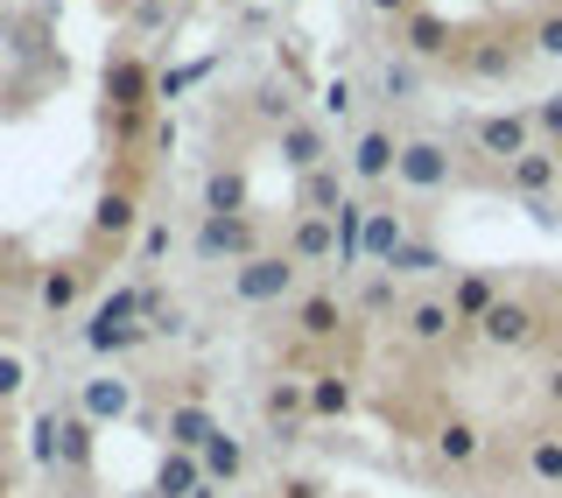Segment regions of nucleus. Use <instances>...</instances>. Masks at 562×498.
Here are the masks:
<instances>
[{"mask_svg": "<svg viewBox=\"0 0 562 498\" xmlns=\"http://www.w3.org/2000/svg\"><path fill=\"white\" fill-rule=\"evenodd\" d=\"M281 253L295 267H330L338 260V218H310V211H295L289 233H281Z\"/></svg>", "mask_w": 562, "mask_h": 498, "instance_id": "dca6fc26", "label": "nucleus"}, {"mask_svg": "<svg viewBox=\"0 0 562 498\" xmlns=\"http://www.w3.org/2000/svg\"><path fill=\"white\" fill-rule=\"evenodd\" d=\"M479 337H485L492 351H520V344H535V337H541V309H535V302L499 295V302H492V316L479 324Z\"/></svg>", "mask_w": 562, "mask_h": 498, "instance_id": "2eb2a0df", "label": "nucleus"}, {"mask_svg": "<svg viewBox=\"0 0 562 498\" xmlns=\"http://www.w3.org/2000/svg\"><path fill=\"white\" fill-rule=\"evenodd\" d=\"M450 309H457V324H464V330H479L485 324V316H492V302H499V281H492L485 274V267H471V274H457L450 281Z\"/></svg>", "mask_w": 562, "mask_h": 498, "instance_id": "4be33fe9", "label": "nucleus"}, {"mask_svg": "<svg viewBox=\"0 0 562 498\" xmlns=\"http://www.w3.org/2000/svg\"><path fill=\"white\" fill-rule=\"evenodd\" d=\"M155 99H162V78H155L134 49H113V57H105V120L134 140L140 127H148V105Z\"/></svg>", "mask_w": 562, "mask_h": 498, "instance_id": "7ed1b4c3", "label": "nucleus"}, {"mask_svg": "<svg viewBox=\"0 0 562 498\" xmlns=\"http://www.w3.org/2000/svg\"><path fill=\"white\" fill-rule=\"evenodd\" d=\"M555 162H562V148H555Z\"/></svg>", "mask_w": 562, "mask_h": 498, "instance_id": "de8ad7c7", "label": "nucleus"}, {"mask_svg": "<svg viewBox=\"0 0 562 498\" xmlns=\"http://www.w3.org/2000/svg\"><path fill=\"white\" fill-rule=\"evenodd\" d=\"M401 49H408L415 64H457V29L443 22V14H429V8H415L408 22H401Z\"/></svg>", "mask_w": 562, "mask_h": 498, "instance_id": "f3484780", "label": "nucleus"}, {"mask_svg": "<svg viewBox=\"0 0 562 498\" xmlns=\"http://www.w3.org/2000/svg\"><path fill=\"white\" fill-rule=\"evenodd\" d=\"M176 8H183V0H176Z\"/></svg>", "mask_w": 562, "mask_h": 498, "instance_id": "09e8293b", "label": "nucleus"}, {"mask_svg": "<svg viewBox=\"0 0 562 498\" xmlns=\"http://www.w3.org/2000/svg\"><path fill=\"white\" fill-rule=\"evenodd\" d=\"M457 330H464V324H457L450 295H408V302H401V337H408L415 351H436V344H450Z\"/></svg>", "mask_w": 562, "mask_h": 498, "instance_id": "f8f14e48", "label": "nucleus"}, {"mask_svg": "<svg viewBox=\"0 0 562 498\" xmlns=\"http://www.w3.org/2000/svg\"><path fill=\"white\" fill-rule=\"evenodd\" d=\"M289 324H295V344H338L345 324H351V309L330 288H303L289 302Z\"/></svg>", "mask_w": 562, "mask_h": 498, "instance_id": "9d476101", "label": "nucleus"}, {"mask_svg": "<svg viewBox=\"0 0 562 498\" xmlns=\"http://www.w3.org/2000/svg\"><path fill=\"white\" fill-rule=\"evenodd\" d=\"M148 233V211H140V190L127 176H105V190L92 197V218H85V260L105 267V260H127V246H140Z\"/></svg>", "mask_w": 562, "mask_h": 498, "instance_id": "f257e3e1", "label": "nucleus"}, {"mask_svg": "<svg viewBox=\"0 0 562 498\" xmlns=\"http://www.w3.org/2000/svg\"><path fill=\"white\" fill-rule=\"evenodd\" d=\"M366 8H373V14H394V22H408L422 0H366Z\"/></svg>", "mask_w": 562, "mask_h": 498, "instance_id": "79ce46f5", "label": "nucleus"}, {"mask_svg": "<svg viewBox=\"0 0 562 498\" xmlns=\"http://www.w3.org/2000/svg\"><path fill=\"white\" fill-rule=\"evenodd\" d=\"M225 288H233L239 309H281V302H295V295H303V267L281 253V246H268L260 260L233 267V281H225Z\"/></svg>", "mask_w": 562, "mask_h": 498, "instance_id": "423d86ee", "label": "nucleus"}, {"mask_svg": "<svg viewBox=\"0 0 562 498\" xmlns=\"http://www.w3.org/2000/svg\"><path fill=\"white\" fill-rule=\"evenodd\" d=\"M535 127H541V134H555V148H562V92L535 105Z\"/></svg>", "mask_w": 562, "mask_h": 498, "instance_id": "a19ab883", "label": "nucleus"}, {"mask_svg": "<svg viewBox=\"0 0 562 498\" xmlns=\"http://www.w3.org/2000/svg\"><path fill=\"white\" fill-rule=\"evenodd\" d=\"M394 183H401V190H415V197H436V190H450V183H457V155H450V140H436V134H408V140H401V169H394Z\"/></svg>", "mask_w": 562, "mask_h": 498, "instance_id": "0eeeda50", "label": "nucleus"}, {"mask_svg": "<svg viewBox=\"0 0 562 498\" xmlns=\"http://www.w3.org/2000/svg\"><path fill=\"white\" fill-rule=\"evenodd\" d=\"M429 442H436V456H443L450 471H471V464L485 456V429H479V421H464V415L436 421V429H429Z\"/></svg>", "mask_w": 562, "mask_h": 498, "instance_id": "5701e85b", "label": "nucleus"}, {"mask_svg": "<svg viewBox=\"0 0 562 498\" xmlns=\"http://www.w3.org/2000/svg\"><path fill=\"white\" fill-rule=\"evenodd\" d=\"M78 337H85V351H92L99 365H120V359H134L140 344H155L148 324H140V288H113L92 316H85Z\"/></svg>", "mask_w": 562, "mask_h": 498, "instance_id": "f03ea898", "label": "nucleus"}, {"mask_svg": "<svg viewBox=\"0 0 562 498\" xmlns=\"http://www.w3.org/2000/svg\"><path fill=\"white\" fill-rule=\"evenodd\" d=\"M92 281H99V267L85 260V253H64V260H43L35 267V316H49V324H70V316L92 302Z\"/></svg>", "mask_w": 562, "mask_h": 498, "instance_id": "39448f33", "label": "nucleus"}, {"mask_svg": "<svg viewBox=\"0 0 562 498\" xmlns=\"http://www.w3.org/2000/svg\"><path fill=\"white\" fill-rule=\"evenodd\" d=\"M254 120H260V127H289V120H303V113H295V92H289V84H281V78H268V84H254Z\"/></svg>", "mask_w": 562, "mask_h": 498, "instance_id": "2f4dec72", "label": "nucleus"}, {"mask_svg": "<svg viewBox=\"0 0 562 498\" xmlns=\"http://www.w3.org/2000/svg\"><path fill=\"white\" fill-rule=\"evenodd\" d=\"M260 421H268V435L281 450H295L310 429V380H268V394H260Z\"/></svg>", "mask_w": 562, "mask_h": 498, "instance_id": "1a4fd4ad", "label": "nucleus"}, {"mask_svg": "<svg viewBox=\"0 0 562 498\" xmlns=\"http://www.w3.org/2000/svg\"><path fill=\"white\" fill-rule=\"evenodd\" d=\"M127 498H155V491H127Z\"/></svg>", "mask_w": 562, "mask_h": 498, "instance_id": "a18cd8bd", "label": "nucleus"}, {"mask_svg": "<svg viewBox=\"0 0 562 498\" xmlns=\"http://www.w3.org/2000/svg\"><path fill=\"white\" fill-rule=\"evenodd\" d=\"M562 183V162H555V148H527L520 162H506V190L527 204H549V190Z\"/></svg>", "mask_w": 562, "mask_h": 498, "instance_id": "aec40b11", "label": "nucleus"}, {"mask_svg": "<svg viewBox=\"0 0 562 498\" xmlns=\"http://www.w3.org/2000/svg\"><path fill=\"white\" fill-rule=\"evenodd\" d=\"M211 485L204 477V456H190V450H162V464H155V498H198Z\"/></svg>", "mask_w": 562, "mask_h": 498, "instance_id": "a878e982", "label": "nucleus"}, {"mask_svg": "<svg viewBox=\"0 0 562 498\" xmlns=\"http://www.w3.org/2000/svg\"><path fill=\"white\" fill-rule=\"evenodd\" d=\"M351 407H359V394H351V372L316 365L310 372V421H345Z\"/></svg>", "mask_w": 562, "mask_h": 498, "instance_id": "393cba45", "label": "nucleus"}, {"mask_svg": "<svg viewBox=\"0 0 562 498\" xmlns=\"http://www.w3.org/2000/svg\"><path fill=\"white\" fill-rule=\"evenodd\" d=\"M274 148H281V162H289L295 176H310V169L338 162V155H330V134H324V120H289V127L274 134Z\"/></svg>", "mask_w": 562, "mask_h": 498, "instance_id": "a211bd4d", "label": "nucleus"}, {"mask_svg": "<svg viewBox=\"0 0 562 498\" xmlns=\"http://www.w3.org/2000/svg\"><path fill=\"white\" fill-rule=\"evenodd\" d=\"M408 246V218L394 204H366V267H394V253Z\"/></svg>", "mask_w": 562, "mask_h": 498, "instance_id": "412c9836", "label": "nucleus"}, {"mask_svg": "<svg viewBox=\"0 0 562 498\" xmlns=\"http://www.w3.org/2000/svg\"><path fill=\"white\" fill-rule=\"evenodd\" d=\"M380 92L394 99V105H408V99L422 92V70H415V57H386V70H380Z\"/></svg>", "mask_w": 562, "mask_h": 498, "instance_id": "72a5a7b5", "label": "nucleus"}, {"mask_svg": "<svg viewBox=\"0 0 562 498\" xmlns=\"http://www.w3.org/2000/svg\"><path fill=\"white\" fill-rule=\"evenodd\" d=\"M351 176L345 162H324V169H310V176H295V211H310V218H338V204L351 197Z\"/></svg>", "mask_w": 562, "mask_h": 498, "instance_id": "6ab92c4d", "label": "nucleus"}, {"mask_svg": "<svg viewBox=\"0 0 562 498\" xmlns=\"http://www.w3.org/2000/svg\"><path fill=\"white\" fill-rule=\"evenodd\" d=\"M351 105H359L351 78H330V84H324V113H330V120H351Z\"/></svg>", "mask_w": 562, "mask_h": 498, "instance_id": "4c0bfd02", "label": "nucleus"}, {"mask_svg": "<svg viewBox=\"0 0 562 498\" xmlns=\"http://www.w3.org/2000/svg\"><path fill=\"white\" fill-rule=\"evenodd\" d=\"M401 302H408V295H401L394 274H366L359 288H351V309H359V316H394V324H401Z\"/></svg>", "mask_w": 562, "mask_h": 498, "instance_id": "c756f323", "label": "nucleus"}, {"mask_svg": "<svg viewBox=\"0 0 562 498\" xmlns=\"http://www.w3.org/2000/svg\"><path fill=\"white\" fill-rule=\"evenodd\" d=\"M527 477L535 485H562V435H527Z\"/></svg>", "mask_w": 562, "mask_h": 498, "instance_id": "473e14b6", "label": "nucleus"}, {"mask_svg": "<svg viewBox=\"0 0 562 498\" xmlns=\"http://www.w3.org/2000/svg\"><path fill=\"white\" fill-rule=\"evenodd\" d=\"M520 64H527L520 43H464L457 49V70H471V78H514Z\"/></svg>", "mask_w": 562, "mask_h": 498, "instance_id": "bb28decb", "label": "nucleus"}, {"mask_svg": "<svg viewBox=\"0 0 562 498\" xmlns=\"http://www.w3.org/2000/svg\"><path fill=\"white\" fill-rule=\"evenodd\" d=\"M443 246H429V239H408V246H401V253H394V267H386V274H394V281H429V274H443Z\"/></svg>", "mask_w": 562, "mask_h": 498, "instance_id": "7c9ffc66", "label": "nucleus"}, {"mask_svg": "<svg viewBox=\"0 0 562 498\" xmlns=\"http://www.w3.org/2000/svg\"><path fill=\"white\" fill-rule=\"evenodd\" d=\"M127 29H134V35H162V29H176V0H134V8H127Z\"/></svg>", "mask_w": 562, "mask_h": 498, "instance_id": "f704fd0d", "label": "nucleus"}, {"mask_svg": "<svg viewBox=\"0 0 562 498\" xmlns=\"http://www.w3.org/2000/svg\"><path fill=\"white\" fill-rule=\"evenodd\" d=\"M198 456H204V477H211V485H239V477H246V442L233 429H218Z\"/></svg>", "mask_w": 562, "mask_h": 498, "instance_id": "cd10ccee", "label": "nucleus"}, {"mask_svg": "<svg viewBox=\"0 0 562 498\" xmlns=\"http://www.w3.org/2000/svg\"><path fill=\"white\" fill-rule=\"evenodd\" d=\"M274 498H324V477H303V471H295V477H281V485H274Z\"/></svg>", "mask_w": 562, "mask_h": 498, "instance_id": "58836bf2", "label": "nucleus"}, {"mask_svg": "<svg viewBox=\"0 0 562 498\" xmlns=\"http://www.w3.org/2000/svg\"><path fill=\"white\" fill-rule=\"evenodd\" d=\"M70 498H99V491H70Z\"/></svg>", "mask_w": 562, "mask_h": 498, "instance_id": "c03bdc74", "label": "nucleus"}, {"mask_svg": "<svg viewBox=\"0 0 562 498\" xmlns=\"http://www.w3.org/2000/svg\"><path fill=\"white\" fill-rule=\"evenodd\" d=\"M190 253L204 267H246L268 253V225L254 218V211H233V218H218V211H204L198 233H190Z\"/></svg>", "mask_w": 562, "mask_h": 498, "instance_id": "20e7f679", "label": "nucleus"}, {"mask_svg": "<svg viewBox=\"0 0 562 498\" xmlns=\"http://www.w3.org/2000/svg\"><path fill=\"white\" fill-rule=\"evenodd\" d=\"M394 169H401V134L394 127H359L351 134V148H345V176L351 183H394Z\"/></svg>", "mask_w": 562, "mask_h": 498, "instance_id": "6e6552de", "label": "nucleus"}, {"mask_svg": "<svg viewBox=\"0 0 562 498\" xmlns=\"http://www.w3.org/2000/svg\"><path fill=\"white\" fill-rule=\"evenodd\" d=\"M92 471H99V429L78 415V407H57V477L92 485Z\"/></svg>", "mask_w": 562, "mask_h": 498, "instance_id": "9b49d317", "label": "nucleus"}, {"mask_svg": "<svg viewBox=\"0 0 562 498\" xmlns=\"http://www.w3.org/2000/svg\"><path fill=\"white\" fill-rule=\"evenodd\" d=\"M70 407H78L92 429H105V421H127L134 415V380H127V372H92Z\"/></svg>", "mask_w": 562, "mask_h": 498, "instance_id": "4468645a", "label": "nucleus"}, {"mask_svg": "<svg viewBox=\"0 0 562 498\" xmlns=\"http://www.w3.org/2000/svg\"><path fill=\"white\" fill-rule=\"evenodd\" d=\"M169 246H176V233L162 218H148V233H140V267H155V260H169Z\"/></svg>", "mask_w": 562, "mask_h": 498, "instance_id": "e433bc0d", "label": "nucleus"}, {"mask_svg": "<svg viewBox=\"0 0 562 498\" xmlns=\"http://www.w3.org/2000/svg\"><path fill=\"white\" fill-rule=\"evenodd\" d=\"M471 140H479V155H492L506 169L535 148V113H485V120H471Z\"/></svg>", "mask_w": 562, "mask_h": 498, "instance_id": "ddd939ff", "label": "nucleus"}, {"mask_svg": "<svg viewBox=\"0 0 562 498\" xmlns=\"http://www.w3.org/2000/svg\"><path fill=\"white\" fill-rule=\"evenodd\" d=\"M246 498H268V491H246Z\"/></svg>", "mask_w": 562, "mask_h": 498, "instance_id": "49530a36", "label": "nucleus"}, {"mask_svg": "<svg viewBox=\"0 0 562 498\" xmlns=\"http://www.w3.org/2000/svg\"><path fill=\"white\" fill-rule=\"evenodd\" d=\"M535 49H541V57H562V8H555L549 22L535 29Z\"/></svg>", "mask_w": 562, "mask_h": 498, "instance_id": "ea45409f", "label": "nucleus"}, {"mask_svg": "<svg viewBox=\"0 0 562 498\" xmlns=\"http://www.w3.org/2000/svg\"><path fill=\"white\" fill-rule=\"evenodd\" d=\"M105 8H113V14H127V8H134V0H105Z\"/></svg>", "mask_w": 562, "mask_h": 498, "instance_id": "37998d69", "label": "nucleus"}, {"mask_svg": "<svg viewBox=\"0 0 562 498\" xmlns=\"http://www.w3.org/2000/svg\"><path fill=\"white\" fill-rule=\"evenodd\" d=\"M162 435H169V450H190V456H198L204 442L218 435V421H211V407H204V400H169Z\"/></svg>", "mask_w": 562, "mask_h": 498, "instance_id": "b1692460", "label": "nucleus"}, {"mask_svg": "<svg viewBox=\"0 0 562 498\" xmlns=\"http://www.w3.org/2000/svg\"><path fill=\"white\" fill-rule=\"evenodd\" d=\"M246 197H254V190H246V169L239 162H218V169L204 176V211H218V218L246 211Z\"/></svg>", "mask_w": 562, "mask_h": 498, "instance_id": "c85d7f7f", "label": "nucleus"}, {"mask_svg": "<svg viewBox=\"0 0 562 498\" xmlns=\"http://www.w3.org/2000/svg\"><path fill=\"white\" fill-rule=\"evenodd\" d=\"M29 394V365H22V351H0V407H14Z\"/></svg>", "mask_w": 562, "mask_h": 498, "instance_id": "c9c22d12", "label": "nucleus"}]
</instances>
